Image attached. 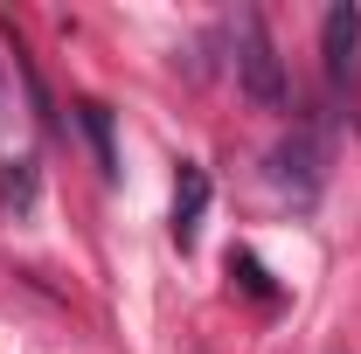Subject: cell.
<instances>
[{
  "label": "cell",
  "mask_w": 361,
  "mask_h": 354,
  "mask_svg": "<svg viewBox=\"0 0 361 354\" xmlns=\"http://www.w3.org/2000/svg\"><path fill=\"white\" fill-rule=\"evenodd\" d=\"M0 118H7V77H0Z\"/></svg>",
  "instance_id": "obj_8"
},
{
  "label": "cell",
  "mask_w": 361,
  "mask_h": 354,
  "mask_svg": "<svg viewBox=\"0 0 361 354\" xmlns=\"http://www.w3.org/2000/svg\"><path fill=\"white\" fill-rule=\"evenodd\" d=\"M229 271H236V278H243V285H250L257 299H271V278H264V264H257L250 250H243V257H229Z\"/></svg>",
  "instance_id": "obj_7"
},
{
  "label": "cell",
  "mask_w": 361,
  "mask_h": 354,
  "mask_svg": "<svg viewBox=\"0 0 361 354\" xmlns=\"http://www.w3.org/2000/svg\"><path fill=\"white\" fill-rule=\"evenodd\" d=\"M77 126H84L90 153H97V174H104V181H118V146H111V111H104L97 97H84V104H77Z\"/></svg>",
  "instance_id": "obj_5"
},
{
  "label": "cell",
  "mask_w": 361,
  "mask_h": 354,
  "mask_svg": "<svg viewBox=\"0 0 361 354\" xmlns=\"http://www.w3.org/2000/svg\"><path fill=\"white\" fill-rule=\"evenodd\" d=\"M35 160H0V209H14V216H28L35 209Z\"/></svg>",
  "instance_id": "obj_6"
},
{
  "label": "cell",
  "mask_w": 361,
  "mask_h": 354,
  "mask_svg": "<svg viewBox=\"0 0 361 354\" xmlns=\"http://www.w3.org/2000/svg\"><path fill=\"white\" fill-rule=\"evenodd\" d=\"M202 216H209V174H202L195 160H180V188H174V243L180 250H195Z\"/></svg>",
  "instance_id": "obj_3"
},
{
  "label": "cell",
  "mask_w": 361,
  "mask_h": 354,
  "mask_svg": "<svg viewBox=\"0 0 361 354\" xmlns=\"http://www.w3.org/2000/svg\"><path fill=\"white\" fill-rule=\"evenodd\" d=\"M292 174H299V195H319V146L313 139H285V146L271 153V181L292 188Z\"/></svg>",
  "instance_id": "obj_4"
},
{
  "label": "cell",
  "mask_w": 361,
  "mask_h": 354,
  "mask_svg": "<svg viewBox=\"0 0 361 354\" xmlns=\"http://www.w3.org/2000/svg\"><path fill=\"white\" fill-rule=\"evenodd\" d=\"M319 42H326V84L348 90V84H355V49H361V7H355V0L326 7V21H319Z\"/></svg>",
  "instance_id": "obj_2"
},
{
  "label": "cell",
  "mask_w": 361,
  "mask_h": 354,
  "mask_svg": "<svg viewBox=\"0 0 361 354\" xmlns=\"http://www.w3.org/2000/svg\"><path fill=\"white\" fill-rule=\"evenodd\" d=\"M236 84L257 104L285 111V70H278V49L264 35V14H236Z\"/></svg>",
  "instance_id": "obj_1"
}]
</instances>
